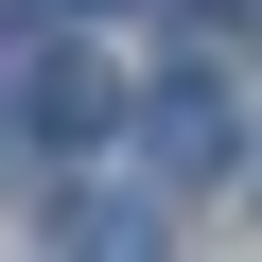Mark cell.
I'll return each instance as SVG.
<instances>
[{
	"label": "cell",
	"mask_w": 262,
	"mask_h": 262,
	"mask_svg": "<svg viewBox=\"0 0 262 262\" xmlns=\"http://www.w3.org/2000/svg\"><path fill=\"white\" fill-rule=\"evenodd\" d=\"M140 158H158V175H227V158H245L227 88H140Z\"/></svg>",
	"instance_id": "6da1fadb"
},
{
	"label": "cell",
	"mask_w": 262,
	"mask_h": 262,
	"mask_svg": "<svg viewBox=\"0 0 262 262\" xmlns=\"http://www.w3.org/2000/svg\"><path fill=\"white\" fill-rule=\"evenodd\" d=\"M35 122H53V140H105V122H122L105 53H53V70H35Z\"/></svg>",
	"instance_id": "7a4b0ae2"
}]
</instances>
